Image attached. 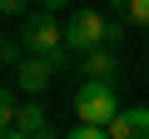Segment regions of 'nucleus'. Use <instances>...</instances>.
I'll return each instance as SVG.
<instances>
[{"label":"nucleus","instance_id":"nucleus-10","mask_svg":"<svg viewBox=\"0 0 149 139\" xmlns=\"http://www.w3.org/2000/svg\"><path fill=\"white\" fill-rule=\"evenodd\" d=\"M0 10H5L10 20H25L30 15V0H0Z\"/></svg>","mask_w":149,"mask_h":139},{"label":"nucleus","instance_id":"nucleus-14","mask_svg":"<svg viewBox=\"0 0 149 139\" xmlns=\"http://www.w3.org/2000/svg\"><path fill=\"white\" fill-rule=\"evenodd\" d=\"M35 139H60V134H55V129H40V134H35Z\"/></svg>","mask_w":149,"mask_h":139},{"label":"nucleus","instance_id":"nucleus-12","mask_svg":"<svg viewBox=\"0 0 149 139\" xmlns=\"http://www.w3.org/2000/svg\"><path fill=\"white\" fill-rule=\"evenodd\" d=\"M109 10H114V15H124V10H129V0H109Z\"/></svg>","mask_w":149,"mask_h":139},{"label":"nucleus","instance_id":"nucleus-3","mask_svg":"<svg viewBox=\"0 0 149 139\" xmlns=\"http://www.w3.org/2000/svg\"><path fill=\"white\" fill-rule=\"evenodd\" d=\"M65 45H70L74 55H90V50L109 45V15H104V10H70Z\"/></svg>","mask_w":149,"mask_h":139},{"label":"nucleus","instance_id":"nucleus-2","mask_svg":"<svg viewBox=\"0 0 149 139\" xmlns=\"http://www.w3.org/2000/svg\"><path fill=\"white\" fill-rule=\"evenodd\" d=\"M20 40H25L30 55H60V50H70V45H65V25H60L55 10H45V5H35V10L20 20Z\"/></svg>","mask_w":149,"mask_h":139},{"label":"nucleus","instance_id":"nucleus-6","mask_svg":"<svg viewBox=\"0 0 149 139\" xmlns=\"http://www.w3.org/2000/svg\"><path fill=\"white\" fill-rule=\"evenodd\" d=\"M80 70H85V80H119V60H114L104 45H100V50H90Z\"/></svg>","mask_w":149,"mask_h":139},{"label":"nucleus","instance_id":"nucleus-1","mask_svg":"<svg viewBox=\"0 0 149 139\" xmlns=\"http://www.w3.org/2000/svg\"><path fill=\"white\" fill-rule=\"evenodd\" d=\"M74 114H80V124H109L124 104L114 99V80H85L80 90H74Z\"/></svg>","mask_w":149,"mask_h":139},{"label":"nucleus","instance_id":"nucleus-4","mask_svg":"<svg viewBox=\"0 0 149 139\" xmlns=\"http://www.w3.org/2000/svg\"><path fill=\"white\" fill-rule=\"evenodd\" d=\"M70 55H74V50H60V55H25V60L10 70L15 85H20V95H25V99H35V95L55 80V70H65V65H70Z\"/></svg>","mask_w":149,"mask_h":139},{"label":"nucleus","instance_id":"nucleus-9","mask_svg":"<svg viewBox=\"0 0 149 139\" xmlns=\"http://www.w3.org/2000/svg\"><path fill=\"white\" fill-rule=\"evenodd\" d=\"M65 139H109V129L104 124H80V129H70Z\"/></svg>","mask_w":149,"mask_h":139},{"label":"nucleus","instance_id":"nucleus-13","mask_svg":"<svg viewBox=\"0 0 149 139\" xmlns=\"http://www.w3.org/2000/svg\"><path fill=\"white\" fill-rule=\"evenodd\" d=\"M0 139H30L25 129H5V134H0Z\"/></svg>","mask_w":149,"mask_h":139},{"label":"nucleus","instance_id":"nucleus-11","mask_svg":"<svg viewBox=\"0 0 149 139\" xmlns=\"http://www.w3.org/2000/svg\"><path fill=\"white\" fill-rule=\"evenodd\" d=\"M35 5H45V10H70L74 0H35Z\"/></svg>","mask_w":149,"mask_h":139},{"label":"nucleus","instance_id":"nucleus-5","mask_svg":"<svg viewBox=\"0 0 149 139\" xmlns=\"http://www.w3.org/2000/svg\"><path fill=\"white\" fill-rule=\"evenodd\" d=\"M104 129L109 139H149V104H124Z\"/></svg>","mask_w":149,"mask_h":139},{"label":"nucleus","instance_id":"nucleus-8","mask_svg":"<svg viewBox=\"0 0 149 139\" xmlns=\"http://www.w3.org/2000/svg\"><path fill=\"white\" fill-rule=\"evenodd\" d=\"M25 55H30V50H25V40H20V30H15V35H5V40H0V60H5L10 70H15V65H20Z\"/></svg>","mask_w":149,"mask_h":139},{"label":"nucleus","instance_id":"nucleus-7","mask_svg":"<svg viewBox=\"0 0 149 139\" xmlns=\"http://www.w3.org/2000/svg\"><path fill=\"white\" fill-rule=\"evenodd\" d=\"M10 129H25V134L35 139L40 129H50V119H45V109H40V104H20V114H15V124H10Z\"/></svg>","mask_w":149,"mask_h":139}]
</instances>
